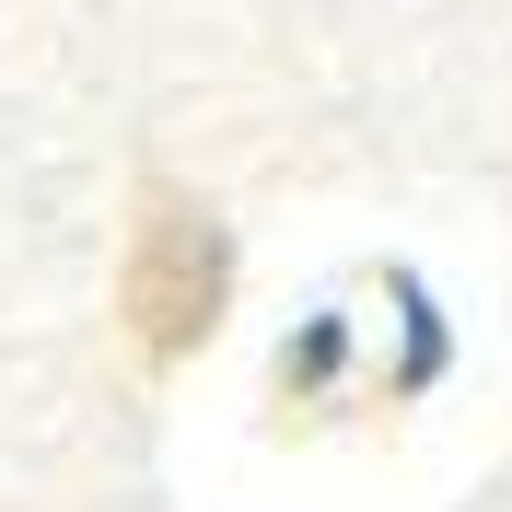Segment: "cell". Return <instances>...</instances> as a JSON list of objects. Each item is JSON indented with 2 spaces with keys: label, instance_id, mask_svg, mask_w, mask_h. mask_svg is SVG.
<instances>
[{
  "label": "cell",
  "instance_id": "cell-1",
  "mask_svg": "<svg viewBox=\"0 0 512 512\" xmlns=\"http://www.w3.org/2000/svg\"><path fill=\"white\" fill-rule=\"evenodd\" d=\"M117 303H128V338H140L152 361H187L198 338L222 326V303H233V233H222V210L187 198V187H140Z\"/></svg>",
  "mask_w": 512,
  "mask_h": 512
}]
</instances>
